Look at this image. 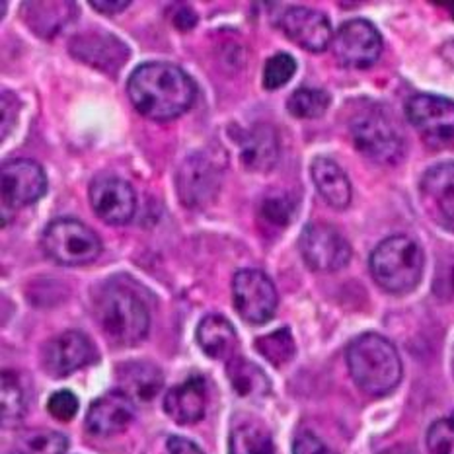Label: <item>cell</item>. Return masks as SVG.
I'll use <instances>...</instances> for the list:
<instances>
[{
	"label": "cell",
	"instance_id": "obj_1",
	"mask_svg": "<svg viewBox=\"0 0 454 454\" xmlns=\"http://www.w3.org/2000/svg\"><path fill=\"white\" fill-rule=\"evenodd\" d=\"M135 110L154 121H170L184 115L195 102L197 86L184 68L154 61L137 67L127 82Z\"/></svg>",
	"mask_w": 454,
	"mask_h": 454
},
{
	"label": "cell",
	"instance_id": "obj_2",
	"mask_svg": "<svg viewBox=\"0 0 454 454\" xmlns=\"http://www.w3.org/2000/svg\"><path fill=\"white\" fill-rule=\"evenodd\" d=\"M94 312L104 335L117 348H133L149 333V309L139 293L123 279H112L104 285L96 297Z\"/></svg>",
	"mask_w": 454,
	"mask_h": 454
},
{
	"label": "cell",
	"instance_id": "obj_3",
	"mask_svg": "<svg viewBox=\"0 0 454 454\" xmlns=\"http://www.w3.org/2000/svg\"><path fill=\"white\" fill-rule=\"evenodd\" d=\"M355 384L369 396H387L402 380V359L394 343L379 333H363L348 348Z\"/></svg>",
	"mask_w": 454,
	"mask_h": 454
},
{
	"label": "cell",
	"instance_id": "obj_4",
	"mask_svg": "<svg viewBox=\"0 0 454 454\" xmlns=\"http://www.w3.org/2000/svg\"><path fill=\"white\" fill-rule=\"evenodd\" d=\"M371 273L387 293L406 294L421 281L426 255L410 236H390L371 254Z\"/></svg>",
	"mask_w": 454,
	"mask_h": 454
},
{
	"label": "cell",
	"instance_id": "obj_5",
	"mask_svg": "<svg viewBox=\"0 0 454 454\" xmlns=\"http://www.w3.org/2000/svg\"><path fill=\"white\" fill-rule=\"evenodd\" d=\"M351 137L357 151L379 164H396L403 156V139L390 115L369 106L351 120Z\"/></svg>",
	"mask_w": 454,
	"mask_h": 454
},
{
	"label": "cell",
	"instance_id": "obj_6",
	"mask_svg": "<svg viewBox=\"0 0 454 454\" xmlns=\"http://www.w3.org/2000/svg\"><path fill=\"white\" fill-rule=\"evenodd\" d=\"M43 252L65 268H81L100 258L102 240L81 221L59 219L45 229Z\"/></svg>",
	"mask_w": 454,
	"mask_h": 454
},
{
	"label": "cell",
	"instance_id": "obj_7",
	"mask_svg": "<svg viewBox=\"0 0 454 454\" xmlns=\"http://www.w3.org/2000/svg\"><path fill=\"white\" fill-rule=\"evenodd\" d=\"M234 309L248 324L270 322L278 312V291L263 271L242 270L232 279Z\"/></svg>",
	"mask_w": 454,
	"mask_h": 454
},
{
	"label": "cell",
	"instance_id": "obj_8",
	"mask_svg": "<svg viewBox=\"0 0 454 454\" xmlns=\"http://www.w3.org/2000/svg\"><path fill=\"white\" fill-rule=\"evenodd\" d=\"M304 263L314 271H340L351 260V246L332 224H306L299 239Z\"/></svg>",
	"mask_w": 454,
	"mask_h": 454
},
{
	"label": "cell",
	"instance_id": "obj_9",
	"mask_svg": "<svg viewBox=\"0 0 454 454\" xmlns=\"http://www.w3.org/2000/svg\"><path fill=\"white\" fill-rule=\"evenodd\" d=\"M333 55L348 68H369L382 53V37L369 20H349L333 35Z\"/></svg>",
	"mask_w": 454,
	"mask_h": 454
},
{
	"label": "cell",
	"instance_id": "obj_10",
	"mask_svg": "<svg viewBox=\"0 0 454 454\" xmlns=\"http://www.w3.org/2000/svg\"><path fill=\"white\" fill-rule=\"evenodd\" d=\"M410 123L431 145L454 141V102L449 98L418 94L406 106Z\"/></svg>",
	"mask_w": 454,
	"mask_h": 454
},
{
	"label": "cell",
	"instance_id": "obj_11",
	"mask_svg": "<svg viewBox=\"0 0 454 454\" xmlns=\"http://www.w3.org/2000/svg\"><path fill=\"white\" fill-rule=\"evenodd\" d=\"M98 357L94 343L82 332H65L49 340L43 348V369L53 379H65L74 371L88 367Z\"/></svg>",
	"mask_w": 454,
	"mask_h": 454
},
{
	"label": "cell",
	"instance_id": "obj_12",
	"mask_svg": "<svg viewBox=\"0 0 454 454\" xmlns=\"http://www.w3.org/2000/svg\"><path fill=\"white\" fill-rule=\"evenodd\" d=\"M278 26L291 42L310 53H322L333 42L330 20L318 10L304 6H289L279 14Z\"/></svg>",
	"mask_w": 454,
	"mask_h": 454
},
{
	"label": "cell",
	"instance_id": "obj_13",
	"mask_svg": "<svg viewBox=\"0 0 454 454\" xmlns=\"http://www.w3.org/2000/svg\"><path fill=\"white\" fill-rule=\"evenodd\" d=\"M47 192L43 168L29 158H14L3 164V200L10 207L37 203Z\"/></svg>",
	"mask_w": 454,
	"mask_h": 454
},
{
	"label": "cell",
	"instance_id": "obj_14",
	"mask_svg": "<svg viewBox=\"0 0 454 454\" xmlns=\"http://www.w3.org/2000/svg\"><path fill=\"white\" fill-rule=\"evenodd\" d=\"M90 205L104 223L120 226L133 219L137 195L121 177L100 176L90 185Z\"/></svg>",
	"mask_w": 454,
	"mask_h": 454
},
{
	"label": "cell",
	"instance_id": "obj_15",
	"mask_svg": "<svg viewBox=\"0 0 454 454\" xmlns=\"http://www.w3.org/2000/svg\"><path fill=\"white\" fill-rule=\"evenodd\" d=\"M133 418L135 402L121 390H114L92 402L86 413V429L96 437H112L129 427Z\"/></svg>",
	"mask_w": 454,
	"mask_h": 454
},
{
	"label": "cell",
	"instance_id": "obj_16",
	"mask_svg": "<svg viewBox=\"0 0 454 454\" xmlns=\"http://www.w3.org/2000/svg\"><path fill=\"white\" fill-rule=\"evenodd\" d=\"M219 185V174L205 156L195 154L182 164L180 176H177V190H180L182 201L190 207H200L216 193Z\"/></svg>",
	"mask_w": 454,
	"mask_h": 454
},
{
	"label": "cell",
	"instance_id": "obj_17",
	"mask_svg": "<svg viewBox=\"0 0 454 454\" xmlns=\"http://www.w3.org/2000/svg\"><path fill=\"white\" fill-rule=\"evenodd\" d=\"M207 410V384L203 377H192L170 388L164 396V411L177 426H192L203 419Z\"/></svg>",
	"mask_w": 454,
	"mask_h": 454
},
{
	"label": "cell",
	"instance_id": "obj_18",
	"mask_svg": "<svg viewBox=\"0 0 454 454\" xmlns=\"http://www.w3.org/2000/svg\"><path fill=\"white\" fill-rule=\"evenodd\" d=\"M71 51L81 61L102 68L106 73H115L127 61V47L110 34H82L73 39Z\"/></svg>",
	"mask_w": 454,
	"mask_h": 454
},
{
	"label": "cell",
	"instance_id": "obj_19",
	"mask_svg": "<svg viewBox=\"0 0 454 454\" xmlns=\"http://www.w3.org/2000/svg\"><path fill=\"white\" fill-rule=\"evenodd\" d=\"M117 382H120V390L127 398L146 403L154 400L158 392L162 390L164 377L156 364L146 361H133L117 369Z\"/></svg>",
	"mask_w": 454,
	"mask_h": 454
},
{
	"label": "cell",
	"instance_id": "obj_20",
	"mask_svg": "<svg viewBox=\"0 0 454 454\" xmlns=\"http://www.w3.org/2000/svg\"><path fill=\"white\" fill-rule=\"evenodd\" d=\"M197 343L203 349L207 357L231 361L236 357V348H239V335H236L234 325L219 314H209L197 325Z\"/></svg>",
	"mask_w": 454,
	"mask_h": 454
},
{
	"label": "cell",
	"instance_id": "obj_21",
	"mask_svg": "<svg viewBox=\"0 0 454 454\" xmlns=\"http://www.w3.org/2000/svg\"><path fill=\"white\" fill-rule=\"evenodd\" d=\"M310 174L316 190L324 197V201L333 209H345L351 203V184L340 164L330 158H316L310 166Z\"/></svg>",
	"mask_w": 454,
	"mask_h": 454
},
{
	"label": "cell",
	"instance_id": "obj_22",
	"mask_svg": "<svg viewBox=\"0 0 454 454\" xmlns=\"http://www.w3.org/2000/svg\"><path fill=\"white\" fill-rule=\"evenodd\" d=\"M279 158V139L270 125L255 127L240 149V162L250 172H270Z\"/></svg>",
	"mask_w": 454,
	"mask_h": 454
},
{
	"label": "cell",
	"instance_id": "obj_23",
	"mask_svg": "<svg viewBox=\"0 0 454 454\" xmlns=\"http://www.w3.org/2000/svg\"><path fill=\"white\" fill-rule=\"evenodd\" d=\"M229 454H275L270 429L255 418H239L231 429Z\"/></svg>",
	"mask_w": 454,
	"mask_h": 454
},
{
	"label": "cell",
	"instance_id": "obj_24",
	"mask_svg": "<svg viewBox=\"0 0 454 454\" xmlns=\"http://www.w3.org/2000/svg\"><path fill=\"white\" fill-rule=\"evenodd\" d=\"M226 374H229L234 392L242 398L262 400L271 390V382L265 377V372L258 364L244 357H232L226 364Z\"/></svg>",
	"mask_w": 454,
	"mask_h": 454
},
{
	"label": "cell",
	"instance_id": "obj_25",
	"mask_svg": "<svg viewBox=\"0 0 454 454\" xmlns=\"http://www.w3.org/2000/svg\"><path fill=\"white\" fill-rule=\"evenodd\" d=\"M421 190L437 201L441 213L454 224V162L429 168L421 177Z\"/></svg>",
	"mask_w": 454,
	"mask_h": 454
},
{
	"label": "cell",
	"instance_id": "obj_26",
	"mask_svg": "<svg viewBox=\"0 0 454 454\" xmlns=\"http://www.w3.org/2000/svg\"><path fill=\"white\" fill-rule=\"evenodd\" d=\"M332 104V98L320 88H299L289 96L287 110L299 120H316L322 117Z\"/></svg>",
	"mask_w": 454,
	"mask_h": 454
},
{
	"label": "cell",
	"instance_id": "obj_27",
	"mask_svg": "<svg viewBox=\"0 0 454 454\" xmlns=\"http://www.w3.org/2000/svg\"><path fill=\"white\" fill-rule=\"evenodd\" d=\"M255 349L263 355V359H268L273 367H283L289 361H293L297 348H294V340L289 328L275 330L263 338L255 340Z\"/></svg>",
	"mask_w": 454,
	"mask_h": 454
},
{
	"label": "cell",
	"instance_id": "obj_28",
	"mask_svg": "<svg viewBox=\"0 0 454 454\" xmlns=\"http://www.w3.org/2000/svg\"><path fill=\"white\" fill-rule=\"evenodd\" d=\"M26 413V398L14 372H3V423L14 426Z\"/></svg>",
	"mask_w": 454,
	"mask_h": 454
},
{
	"label": "cell",
	"instance_id": "obj_29",
	"mask_svg": "<svg viewBox=\"0 0 454 454\" xmlns=\"http://www.w3.org/2000/svg\"><path fill=\"white\" fill-rule=\"evenodd\" d=\"M297 73V61L289 53H278L268 59L263 67V88L265 90H279Z\"/></svg>",
	"mask_w": 454,
	"mask_h": 454
},
{
	"label": "cell",
	"instance_id": "obj_30",
	"mask_svg": "<svg viewBox=\"0 0 454 454\" xmlns=\"http://www.w3.org/2000/svg\"><path fill=\"white\" fill-rule=\"evenodd\" d=\"M24 454H65L67 439L55 431H29L20 439Z\"/></svg>",
	"mask_w": 454,
	"mask_h": 454
},
{
	"label": "cell",
	"instance_id": "obj_31",
	"mask_svg": "<svg viewBox=\"0 0 454 454\" xmlns=\"http://www.w3.org/2000/svg\"><path fill=\"white\" fill-rule=\"evenodd\" d=\"M427 449L431 454H454V419H437L427 431Z\"/></svg>",
	"mask_w": 454,
	"mask_h": 454
},
{
	"label": "cell",
	"instance_id": "obj_32",
	"mask_svg": "<svg viewBox=\"0 0 454 454\" xmlns=\"http://www.w3.org/2000/svg\"><path fill=\"white\" fill-rule=\"evenodd\" d=\"M262 215L273 224H289L294 219V205L287 195L268 197L262 205Z\"/></svg>",
	"mask_w": 454,
	"mask_h": 454
},
{
	"label": "cell",
	"instance_id": "obj_33",
	"mask_svg": "<svg viewBox=\"0 0 454 454\" xmlns=\"http://www.w3.org/2000/svg\"><path fill=\"white\" fill-rule=\"evenodd\" d=\"M47 410L59 421H71L78 411V398L71 390H59L49 398Z\"/></svg>",
	"mask_w": 454,
	"mask_h": 454
},
{
	"label": "cell",
	"instance_id": "obj_34",
	"mask_svg": "<svg viewBox=\"0 0 454 454\" xmlns=\"http://www.w3.org/2000/svg\"><path fill=\"white\" fill-rule=\"evenodd\" d=\"M293 454H338L333 449H330L322 439H318L314 433L304 431L294 439Z\"/></svg>",
	"mask_w": 454,
	"mask_h": 454
},
{
	"label": "cell",
	"instance_id": "obj_35",
	"mask_svg": "<svg viewBox=\"0 0 454 454\" xmlns=\"http://www.w3.org/2000/svg\"><path fill=\"white\" fill-rule=\"evenodd\" d=\"M166 454H205V452L190 439L172 435L166 441Z\"/></svg>",
	"mask_w": 454,
	"mask_h": 454
},
{
	"label": "cell",
	"instance_id": "obj_36",
	"mask_svg": "<svg viewBox=\"0 0 454 454\" xmlns=\"http://www.w3.org/2000/svg\"><path fill=\"white\" fill-rule=\"evenodd\" d=\"M435 291L441 297L454 299V262L449 263L435 281Z\"/></svg>",
	"mask_w": 454,
	"mask_h": 454
},
{
	"label": "cell",
	"instance_id": "obj_37",
	"mask_svg": "<svg viewBox=\"0 0 454 454\" xmlns=\"http://www.w3.org/2000/svg\"><path fill=\"white\" fill-rule=\"evenodd\" d=\"M197 24V16L190 6H177V12L174 14V26L182 32H187Z\"/></svg>",
	"mask_w": 454,
	"mask_h": 454
},
{
	"label": "cell",
	"instance_id": "obj_38",
	"mask_svg": "<svg viewBox=\"0 0 454 454\" xmlns=\"http://www.w3.org/2000/svg\"><path fill=\"white\" fill-rule=\"evenodd\" d=\"M90 6L94 10H98L100 14H107V16H114L117 12H123V10L129 6V3H121V0H117V3H112V0H106V3H90Z\"/></svg>",
	"mask_w": 454,
	"mask_h": 454
},
{
	"label": "cell",
	"instance_id": "obj_39",
	"mask_svg": "<svg viewBox=\"0 0 454 454\" xmlns=\"http://www.w3.org/2000/svg\"><path fill=\"white\" fill-rule=\"evenodd\" d=\"M382 454H416L410 447H403V445H398V447H392L388 450H384Z\"/></svg>",
	"mask_w": 454,
	"mask_h": 454
},
{
	"label": "cell",
	"instance_id": "obj_40",
	"mask_svg": "<svg viewBox=\"0 0 454 454\" xmlns=\"http://www.w3.org/2000/svg\"><path fill=\"white\" fill-rule=\"evenodd\" d=\"M452 372H454V351H452Z\"/></svg>",
	"mask_w": 454,
	"mask_h": 454
},
{
	"label": "cell",
	"instance_id": "obj_41",
	"mask_svg": "<svg viewBox=\"0 0 454 454\" xmlns=\"http://www.w3.org/2000/svg\"><path fill=\"white\" fill-rule=\"evenodd\" d=\"M10 454H24L22 450H18V452H10Z\"/></svg>",
	"mask_w": 454,
	"mask_h": 454
},
{
	"label": "cell",
	"instance_id": "obj_42",
	"mask_svg": "<svg viewBox=\"0 0 454 454\" xmlns=\"http://www.w3.org/2000/svg\"><path fill=\"white\" fill-rule=\"evenodd\" d=\"M450 10H452V18H454V4H452V6H450Z\"/></svg>",
	"mask_w": 454,
	"mask_h": 454
}]
</instances>
